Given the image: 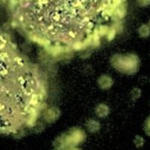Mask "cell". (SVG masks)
Returning <instances> with one entry per match:
<instances>
[{
    "label": "cell",
    "instance_id": "cell-1",
    "mask_svg": "<svg viewBox=\"0 0 150 150\" xmlns=\"http://www.w3.org/2000/svg\"><path fill=\"white\" fill-rule=\"evenodd\" d=\"M110 64L111 67L124 75H134L139 69V57L135 53H116L111 55L110 57Z\"/></svg>",
    "mask_w": 150,
    "mask_h": 150
},
{
    "label": "cell",
    "instance_id": "cell-2",
    "mask_svg": "<svg viewBox=\"0 0 150 150\" xmlns=\"http://www.w3.org/2000/svg\"><path fill=\"white\" fill-rule=\"evenodd\" d=\"M86 139V134L81 128H70L67 132H63L59 135L54 142L53 145L56 150H64L68 148H74L83 143Z\"/></svg>",
    "mask_w": 150,
    "mask_h": 150
},
{
    "label": "cell",
    "instance_id": "cell-3",
    "mask_svg": "<svg viewBox=\"0 0 150 150\" xmlns=\"http://www.w3.org/2000/svg\"><path fill=\"white\" fill-rule=\"evenodd\" d=\"M60 116H61V110L56 107H49L42 111V120L47 123H54L60 118Z\"/></svg>",
    "mask_w": 150,
    "mask_h": 150
},
{
    "label": "cell",
    "instance_id": "cell-4",
    "mask_svg": "<svg viewBox=\"0 0 150 150\" xmlns=\"http://www.w3.org/2000/svg\"><path fill=\"white\" fill-rule=\"evenodd\" d=\"M96 83H97V87H98L101 90H108V89H110V88L112 87V84H114V79H112L109 74H102V75L98 76Z\"/></svg>",
    "mask_w": 150,
    "mask_h": 150
},
{
    "label": "cell",
    "instance_id": "cell-5",
    "mask_svg": "<svg viewBox=\"0 0 150 150\" xmlns=\"http://www.w3.org/2000/svg\"><path fill=\"white\" fill-rule=\"evenodd\" d=\"M127 9H128V7H127V2L124 1V2H122V4H120V5H117L115 8H114V11H112V14H111V19H112V21H122V19L125 16V14H127Z\"/></svg>",
    "mask_w": 150,
    "mask_h": 150
},
{
    "label": "cell",
    "instance_id": "cell-6",
    "mask_svg": "<svg viewBox=\"0 0 150 150\" xmlns=\"http://www.w3.org/2000/svg\"><path fill=\"white\" fill-rule=\"evenodd\" d=\"M94 111H95V115H96L98 118H104V117H107V116L109 115L110 108H109V105H108L107 103H103V102H102V103H98V104L95 105Z\"/></svg>",
    "mask_w": 150,
    "mask_h": 150
},
{
    "label": "cell",
    "instance_id": "cell-7",
    "mask_svg": "<svg viewBox=\"0 0 150 150\" xmlns=\"http://www.w3.org/2000/svg\"><path fill=\"white\" fill-rule=\"evenodd\" d=\"M84 127H86V130L90 134H95L97 131H100L101 129V123L96 118H88L84 123Z\"/></svg>",
    "mask_w": 150,
    "mask_h": 150
},
{
    "label": "cell",
    "instance_id": "cell-8",
    "mask_svg": "<svg viewBox=\"0 0 150 150\" xmlns=\"http://www.w3.org/2000/svg\"><path fill=\"white\" fill-rule=\"evenodd\" d=\"M137 34L142 38V39H146L150 36V29H149V26L146 23H142L141 26H138L137 28Z\"/></svg>",
    "mask_w": 150,
    "mask_h": 150
},
{
    "label": "cell",
    "instance_id": "cell-9",
    "mask_svg": "<svg viewBox=\"0 0 150 150\" xmlns=\"http://www.w3.org/2000/svg\"><path fill=\"white\" fill-rule=\"evenodd\" d=\"M109 30V26L107 25H97L96 27H94V32L101 38V36H105Z\"/></svg>",
    "mask_w": 150,
    "mask_h": 150
},
{
    "label": "cell",
    "instance_id": "cell-10",
    "mask_svg": "<svg viewBox=\"0 0 150 150\" xmlns=\"http://www.w3.org/2000/svg\"><path fill=\"white\" fill-rule=\"evenodd\" d=\"M141 96H142V90H141V88L135 87V88L131 89V91H130V98H131V100L136 101V100H138Z\"/></svg>",
    "mask_w": 150,
    "mask_h": 150
},
{
    "label": "cell",
    "instance_id": "cell-11",
    "mask_svg": "<svg viewBox=\"0 0 150 150\" xmlns=\"http://www.w3.org/2000/svg\"><path fill=\"white\" fill-rule=\"evenodd\" d=\"M132 143H134V145H135L137 149H139V148H142V146L144 145L145 141H144V138H143L141 135H136V136L134 137V141H132Z\"/></svg>",
    "mask_w": 150,
    "mask_h": 150
},
{
    "label": "cell",
    "instance_id": "cell-12",
    "mask_svg": "<svg viewBox=\"0 0 150 150\" xmlns=\"http://www.w3.org/2000/svg\"><path fill=\"white\" fill-rule=\"evenodd\" d=\"M71 49L73 50H82V49H84V46H83L82 40H75L71 43Z\"/></svg>",
    "mask_w": 150,
    "mask_h": 150
},
{
    "label": "cell",
    "instance_id": "cell-13",
    "mask_svg": "<svg viewBox=\"0 0 150 150\" xmlns=\"http://www.w3.org/2000/svg\"><path fill=\"white\" fill-rule=\"evenodd\" d=\"M93 30H94V22L93 21L84 22V33L87 35H89L90 33H93Z\"/></svg>",
    "mask_w": 150,
    "mask_h": 150
},
{
    "label": "cell",
    "instance_id": "cell-14",
    "mask_svg": "<svg viewBox=\"0 0 150 150\" xmlns=\"http://www.w3.org/2000/svg\"><path fill=\"white\" fill-rule=\"evenodd\" d=\"M143 130L145 132L146 136H150V115L145 118L144 121V125H143Z\"/></svg>",
    "mask_w": 150,
    "mask_h": 150
},
{
    "label": "cell",
    "instance_id": "cell-15",
    "mask_svg": "<svg viewBox=\"0 0 150 150\" xmlns=\"http://www.w3.org/2000/svg\"><path fill=\"white\" fill-rule=\"evenodd\" d=\"M117 33H116V30L111 27V26H109V30H108V33H107V35H105V38H107V40L108 41H111L114 38H115V35H116Z\"/></svg>",
    "mask_w": 150,
    "mask_h": 150
},
{
    "label": "cell",
    "instance_id": "cell-16",
    "mask_svg": "<svg viewBox=\"0 0 150 150\" xmlns=\"http://www.w3.org/2000/svg\"><path fill=\"white\" fill-rule=\"evenodd\" d=\"M136 4H137L138 7L144 8V7L150 6V0H136Z\"/></svg>",
    "mask_w": 150,
    "mask_h": 150
},
{
    "label": "cell",
    "instance_id": "cell-17",
    "mask_svg": "<svg viewBox=\"0 0 150 150\" xmlns=\"http://www.w3.org/2000/svg\"><path fill=\"white\" fill-rule=\"evenodd\" d=\"M64 150H81V149L77 148V146H74V148H68V149H64Z\"/></svg>",
    "mask_w": 150,
    "mask_h": 150
},
{
    "label": "cell",
    "instance_id": "cell-18",
    "mask_svg": "<svg viewBox=\"0 0 150 150\" xmlns=\"http://www.w3.org/2000/svg\"><path fill=\"white\" fill-rule=\"evenodd\" d=\"M148 26H149V29H150V20H149V23H146Z\"/></svg>",
    "mask_w": 150,
    "mask_h": 150
}]
</instances>
